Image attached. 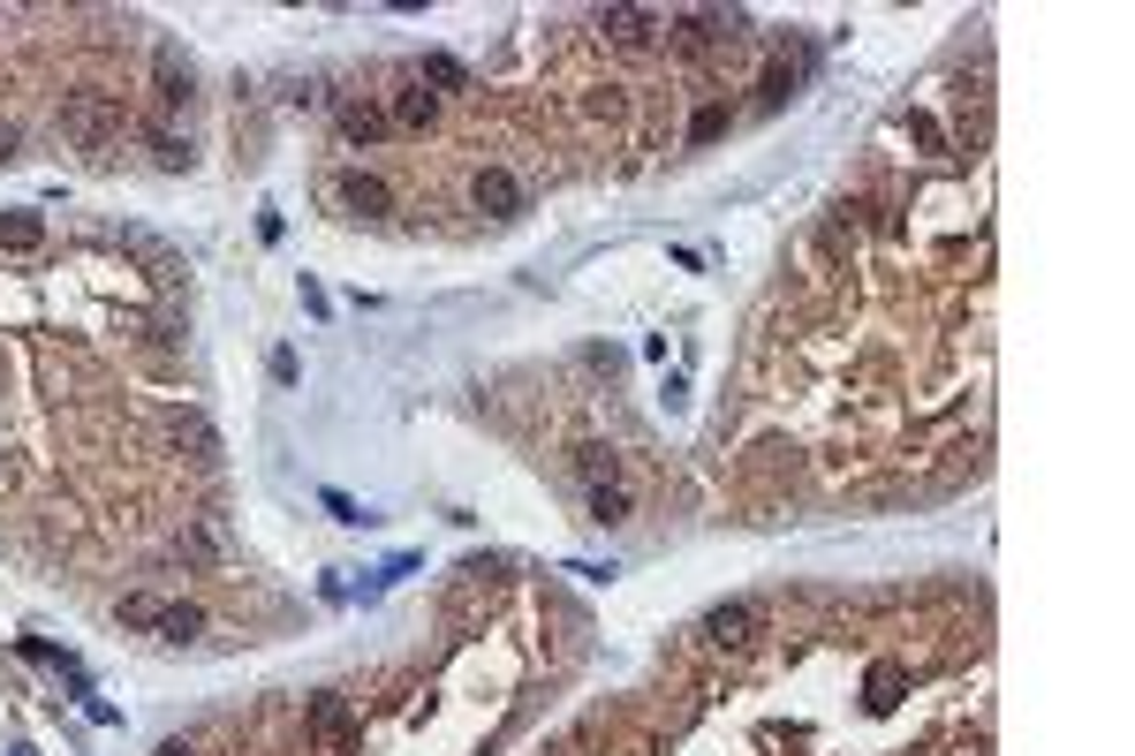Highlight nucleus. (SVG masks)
I'll return each instance as SVG.
<instances>
[{
    "instance_id": "obj_1",
    "label": "nucleus",
    "mask_w": 1135,
    "mask_h": 756,
    "mask_svg": "<svg viewBox=\"0 0 1135 756\" xmlns=\"http://www.w3.org/2000/svg\"><path fill=\"white\" fill-rule=\"evenodd\" d=\"M61 137L84 145V151L122 145V99H107V91H61Z\"/></svg>"
},
{
    "instance_id": "obj_2",
    "label": "nucleus",
    "mask_w": 1135,
    "mask_h": 756,
    "mask_svg": "<svg viewBox=\"0 0 1135 756\" xmlns=\"http://www.w3.org/2000/svg\"><path fill=\"white\" fill-rule=\"evenodd\" d=\"M122 628H160L166 643H197L205 635V612L197 605H166V598H122Z\"/></svg>"
},
{
    "instance_id": "obj_3",
    "label": "nucleus",
    "mask_w": 1135,
    "mask_h": 756,
    "mask_svg": "<svg viewBox=\"0 0 1135 756\" xmlns=\"http://www.w3.org/2000/svg\"><path fill=\"white\" fill-rule=\"evenodd\" d=\"M757 635H765V605L757 598H727V605L704 612V643L712 650H750Z\"/></svg>"
},
{
    "instance_id": "obj_4",
    "label": "nucleus",
    "mask_w": 1135,
    "mask_h": 756,
    "mask_svg": "<svg viewBox=\"0 0 1135 756\" xmlns=\"http://www.w3.org/2000/svg\"><path fill=\"white\" fill-rule=\"evenodd\" d=\"M333 205H341V212H363V220H386V212H394V189H386L379 174L348 166V174H333Z\"/></svg>"
},
{
    "instance_id": "obj_5",
    "label": "nucleus",
    "mask_w": 1135,
    "mask_h": 756,
    "mask_svg": "<svg viewBox=\"0 0 1135 756\" xmlns=\"http://www.w3.org/2000/svg\"><path fill=\"white\" fill-rule=\"evenodd\" d=\"M304 719H311V734H319V742H333V756H356V711H348L333 689H319V696L304 704Z\"/></svg>"
},
{
    "instance_id": "obj_6",
    "label": "nucleus",
    "mask_w": 1135,
    "mask_h": 756,
    "mask_svg": "<svg viewBox=\"0 0 1135 756\" xmlns=\"http://www.w3.org/2000/svg\"><path fill=\"white\" fill-rule=\"evenodd\" d=\"M470 197H478V212H485V220H515V212H522V182H515L507 166H478Z\"/></svg>"
},
{
    "instance_id": "obj_7",
    "label": "nucleus",
    "mask_w": 1135,
    "mask_h": 756,
    "mask_svg": "<svg viewBox=\"0 0 1135 756\" xmlns=\"http://www.w3.org/2000/svg\"><path fill=\"white\" fill-rule=\"evenodd\" d=\"M432 122H440V91L402 84V91H394V107H386V129H432Z\"/></svg>"
},
{
    "instance_id": "obj_8",
    "label": "nucleus",
    "mask_w": 1135,
    "mask_h": 756,
    "mask_svg": "<svg viewBox=\"0 0 1135 756\" xmlns=\"http://www.w3.org/2000/svg\"><path fill=\"white\" fill-rule=\"evenodd\" d=\"M599 30L614 46H644L651 30H658V15H644V8H599Z\"/></svg>"
},
{
    "instance_id": "obj_9",
    "label": "nucleus",
    "mask_w": 1135,
    "mask_h": 756,
    "mask_svg": "<svg viewBox=\"0 0 1135 756\" xmlns=\"http://www.w3.org/2000/svg\"><path fill=\"white\" fill-rule=\"evenodd\" d=\"M576 476H583V492H606V484H621V454L614 447H576Z\"/></svg>"
},
{
    "instance_id": "obj_10",
    "label": "nucleus",
    "mask_w": 1135,
    "mask_h": 756,
    "mask_svg": "<svg viewBox=\"0 0 1135 756\" xmlns=\"http://www.w3.org/2000/svg\"><path fill=\"white\" fill-rule=\"evenodd\" d=\"M341 137H348V145H379V137H386V114L363 107V99H348V107H341Z\"/></svg>"
},
{
    "instance_id": "obj_11",
    "label": "nucleus",
    "mask_w": 1135,
    "mask_h": 756,
    "mask_svg": "<svg viewBox=\"0 0 1135 756\" xmlns=\"http://www.w3.org/2000/svg\"><path fill=\"white\" fill-rule=\"evenodd\" d=\"M174 447H189V461H220V432L205 417H174Z\"/></svg>"
},
{
    "instance_id": "obj_12",
    "label": "nucleus",
    "mask_w": 1135,
    "mask_h": 756,
    "mask_svg": "<svg viewBox=\"0 0 1135 756\" xmlns=\"http://www.w3.org/2000/svg\"><path fill=\"white\" fill-rule=\"evenodd\" d=\"M38 243H46L38 212H0V250H38Z\"/></svg>"
},
{
    "instance_id": "obj_13",
    "label": "nucleus",
    "mask_w": 1135,
    "mask_h": 756,
    "mask_svg": "<svg viewBox=\"0 0 1135 756\" xmlns=\"http://www.w3.org/2000/svg\"><path fill=\"white\" fill-rule=\"evenodd\" d=\"M417 84H440V91H462V84H470V69H462L455 53H424V69H417Z\"/></svg>"
},
{
    "instance_id": "obj_14",
    "label": "nucleus",
    "mask_w": 1135,
    "mask_h": 756,
    "mask_svg": "<svg viewBox=\"0 0 1135 756\" xmlns=\"http://www.w3.org/2000/svg\"><path fill=\"white\" fill-rule=\"evenodd\" d=\"M788 99H795V69H788V61H773V69L757 76V107H788Z\"/></svg>"
},
{
    "instance_id": "obj_15",
    "label": "nucleus",
    "mask_w": 1135,
    "mask_h": 756,
    "mask_svg": "<svg viewBox=\"0 0 1135 756\" xmlns=\"http://www.w3.org/2000/svg\"><path fill=\"white\" fill-rule=\"evenodd\" d=\"M719 129H735V107H727V99H712V107H696V122H689V145H712Z\"/></svg>"
},
{
    "instance_id": "obj_16",
    "label": "nucleus",
    "mask_w": 1135,
    "mask_h": 756,
    "mask_svg": "<svg viewBox=\"0 0 1135 756\" xmlns=\"http://www.w3.org/2000/svg\"><path fill=\"white\" fill-rule=\"evenodd\" d=\"M174 553H182L189 568H220V537H212V530H182V537H174Z\"/></svg>"
},
{
    "instance_id": "obj_17",
    "label": "nucleus",
    "mask_w": 1135,
    "mask_h": 756,
    "mask_svg": "<svg viewBox=\"0 0 1135 756\" xmlns=\"http://www.w3.org/2000/svg\"><path fill=\"white\" fill-rule=\"evenodd\" d=\"M189 69H174V53H160V107H189Z\"/></svg>"
},
{
    "instance_id": "obj_18",
    "label": "nucleus",
    "mask_w": 1135,
    "mask_h": 756,
    "mask_svg": "<svg viewBox=\"0 0 1135 756\" xmlns=\"http://www.w3.org/2000/svg\"><path fill=\"white\" fill-rule=\"evenodd\" d=\"M591 522H606V530H614V522H629V492H621V484L591 492Z\"/></svg>"
},
{
    "instance_id": "obj_19",
    "label": "nucleus",
    "mask_w": 1135,
    "mask_h": 756,
    "mask_svg": "<svg viewBox=\"0 0 1135 756\" xmlns=\"http://www.w3.org/2000/svg\"><path fill=\"white\" fill-rule=\"evenodd\" d=\"M319 507H325V515H333V522H348V530H363V522H379V515H371V507H356L348 492H319Z\"/></svg>"
},
{
    "instance_id": "obj_20",
    "label": "nucleus",
    "mask_w": 1135,
    "mask_h": 756,
    "mask_svg": "<svg viewBox=\"0 0 1135 756\" xmlns=\"http://www.w3.org/2000/svg\"><path fill=\"white\" fill-rule=\"evenodd\" d=\"M152 159L174 174V166H189V145H182V137H166V129H152Z\"/></svg>"
},
{
    "instance_id": "obj_21",
    "label": "nucleus",
    "mask_w": 1135,
    "mask_h": 756,
    "mask_svg": "<svg viewBox=\"0 0 1135 756\" xmlns=\"http://www.w3.org/2000/svg\"><path fill=\"white\" fill-rule=\"evenodd\" d=\"M15 145H23V137H15V122H0V159H15Z\"/></svg>"
},
{
    "instance_id": "obj_22",
    "label": "nucleus",
    "mask_w": 1135,
    "mask_h": 756,
    "mask_svg": "<svg viewBox=\"0 0 1135 756\" xmlns=\"http://www.w3.org/2000/svg\"><path fill=\"white\" fill-rule=\"evenodd\" d=\"M160 756H197V742H160Z\"/></svg>"
}]
</instances>
